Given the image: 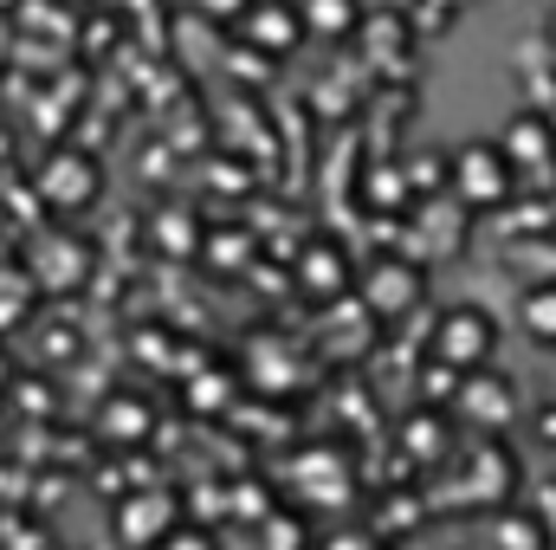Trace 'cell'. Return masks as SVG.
Here are the masks:
<instances>
[{
    "mask_svg": "<svg viewBox=\"0 0 556 550\" xmlns=\"http://www.w3.org/2000/svg\"><path fill=\"white\" fill-rule=\"evenodd\" d=\"M511 409H518V402H511V383H505V376H492V370H466V376H459V414H466V421L485 414V427H505Z\"/></svg>",
    "mask_w": 556,
    "mask_h": 550,
    "instance_id": "cell-6",
    "label": "cell"
},
{
    "mask_svg": "<svg viewBox=\"0 0 556 550\" xmlns=\"http://www.w3.org/2000/svg\"><path fill=\"white\" fill-rule=\"evenodd\" d=\"M498 550H544V532L531 518H498Z\"/></svg>",
    "mask_w": 556,
    "mask_h": 550,
    "instance_id": "cell-12",
    "label": "cell"
},
{
    "mask_svg": "<svg viewBox=\"0 0 556 550\" xmlns=\"http://www.w3.org/2000/svg\"><path fill=\"white\" fill-rule=\"evenodd\" d=\"M168 525H175V505H168V492H142V499H130V505L117 512V532H124L130 545H155Z\"/></svg>",
    "mask_w": 556,
    "mask_h": 550,
    "instance_id": "cell-10",
    "label": "cell"
},
{
    "mask_svg": "<svg viewBox=\"0 0 556 550\" xmlns=\"http://www.w3.org/2000/svg\"><path fill=\"white\" fill-rule=\"evenodd\" d=\"M492 350H498V324H492L479 304L440 311V324H433V363H446V370L466 376V370H485Z\"/></svg>",
    "mask_w": 556,
    "mask_h": 550,
    "instance_id": "cell-2",
    "label": "cell"
},
{
    "mask_svg": "<svg viewBox=\"0 0 556 550\" xmlns=\"http://www.w3.org/2000/svg\"><path fill=\"white\" fill-rule=\"evenodd\" d=\"M98 188H104V175H98V162H91V155H52V162L39 168V195H46L59 214L91 208V201H98Z\"/></svg>",
    "mask_w": 556,
    "mask_h": 550,
    "instance_id": "cell-5",
    "label": "cell"
},
{
    "mask_svg": "<svg viewBox=\"0 0 556 550\" xmlns=\"http://www.w3.org/2000/svg\"><path fill=\"white\" fill-rule=\"evenodd\" d=\"M498 149H505V162L518 168V182H525V175L551 182L556 175V117L551 111H518V117L505 124Z\"/></svg>",
    "mask_w": 556,
    "mask_h": 550,
    "instance_id": "cell-3",
    "label": "cell"
},
{
    "mask_svg": "<svg viewBox=\"0 0 556 550\" xmlns=\"http://www.w3.org/2000/svg\"><path fill=\"white\" fill-rule=\"evenodd\" d=\"M0 383H7V357H0Z\"/></svg>",
    "mask_w": 556,
    "mask_h": 550,
    "instance_id": "cell-17",
    "label": "cell"
},
{
    "mask_svg": "<svg viewBox=\"0 0 556 550\" xmlns=\"http://www.w3.org/2000/svg\"><path fill=\"white\" fill-rule=\"evenodd\" d=\"M369 304L382 311V317H402L408 304L420 298V273L408 266V260H376V273H369Z\"/></svg>",
    "mask_w": 556,
    "mask_h": 550,
    "instance_id": "cell-7",
    "label": "cell"
},
{
    "mask_svg": "<svg viewBox=\"0 0 556 550\" xmlns=\"http://www.w3.org/2000/svg\"><path fill=\"white\" fill-rule=\"evenodd\" d=\"M298 20H304V39H350L363 33L369 7L363 0H298Z\"/></svg>",
    "mask_w": 556,
    "mask_h": 550,
    "instance_id": "cell-8",
    "label": "cell"
},
{
    "mask_svg": "<svg viewBox=\"0 0 556 550\" xmlns=\"http://www.w3.org/2000/svg\"><path fill=\"white\" fill-rule=\"evenodd\" d=\"M111 434H130V440H142V434H149V414H142V402H111Z\"/></svg>",
    "mask_w": 556,
    "mask_h": 550,
    "instance_id": "cell-13",
    "label": "cell"
},
{
    "mask_svg": "<svg viewBox=\"0 0 556 550\" xmlns=\"http://www.w3.org/2000/svg\"><path fill=\"white\" fill-rule=\"evenodd\" d=\"M155 545H162V550H214V538H207V532H194V525H168Z\"/></svg>",
    "mask_w": 556,
    "mask_h": 550,
    "instance_id": "cell-14",
    "label": "cell"
},
{
    "mask_svg": "<svg viewBox=\"0 0 556 550\" xmlns=\"http://www.w3.org/2000/svg\"><path fill=\"white\" fill-rule=\"evenodd\" d=\"M298 285H304V291H317V298H337V291H350V260H343V247H330V240H311V247L298 253Z\"/></svg>",
    "mask_w": 556,
    "mask_h": 550,
    "instance_id": "cell-9",
    "label": "cell"
},
{
    "mask_svg": "<svg viewBox=\"0 0 556 550\" xmlns=\"http://www.w3.org/2000/svg\"><path fill=\"white\" fill-rule=\"evenodd\" d=\"M518 324H525V337H531V343L556 350V278L531 285V291L518 298Z\"/></svg>",
    "mask_w": 556,
    "mask_h": 550,
    "instance_id": "cell-11",
    "label": "cell"
},
{
    "mask_svg": "<svg viewBox=\"0 0 556 550\" xmlns=\"http://www.w3.org/2000/svg\"><path fill=\"white\" fill-rule=\"evenodd\" d=\"M551 117H556V111H551Z\"/></svg>",
    "mask_w": 556,
    "mask_h": 550,
    "instance_id": "cell-18",
    "label": "cell"
},
{
    "mask_svg": "<svg viewBox=\"0 0 556 550\" xmlns=\"http://www.w3.org/2000/svg\"><path fill=\"white\" fill-rule=\"evenodd\" d=\"M240 39L266 59H291L304 46V20H298V0H247V13L233 20Z\"/></svg>",
    "mask_w": 556,
    "mask_h": 550,
    "instance_id": "cell-4",
    "label": "cell"
},
{
    "mask_svg": "<svg viewBox=\"0 0 556 550\" xmlns=\"http://www.w3.org/2000/svg\"><path fill=\"white\" fill-rule=\"evenodd\" d=\"M551 46H556V7H551Z\"/></svg>",
    "mask_w": 556,
    "mask_h": 550,
    "instance_id": "cell-16",
    "label": "cell"
},
{
    "mask_svg": "<svg viewBox=\"0 0 556 550\" xmlns=\"http://www.w3.org/2000/svg\"><path fill=\"white\" fill-rule=\"evenodd\" d=\"M446 188H453V201L466 214H492V208H505L518 195V168L505 162L498 142H459L446 155Z\"/></svg>",
    "mask_w": 556,
    "mask_h": 550,
    "instance_id": "cell-1",
    "label": "cell"
},
{
    "mask_svg": "<svg viewBox=\"0 0 556 550\" xmlns=\"http://www.w3.org/2000/svg\"><path fill=\"white\" fill-rule=\"evenodd\" d=\"M201 13H214V20H240L247 13V0H194Z\"/></svg>",
    "mask_w": 556,
    "mask_h": 550,
    "instance_id": "cell-15",
    "label": "cell"
}]
</instances>
